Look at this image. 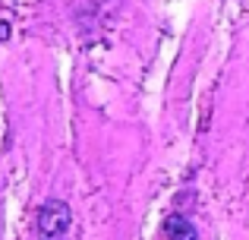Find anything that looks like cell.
<instances>
[{"mask_svg":"<svg viewBox=\"0 0 249 240\" xmlns=\"http://www.w3.org/2000/svg\"><path fill=\"white\" fill-rule=\"evenodd\" d=\"M73 228V212H70L67 203L60 199H51V203L41 205L38 212V234L41 240H63Z\"/></svg>","mask_w":249,"mask_h":240,"instance_id":"1","label":"cell"},{"mask_svg":"<svg viewBox=\"0 0 249 240\" xmlns=\"http://www.w3.org/2000/svg\"><path fill=\"white\" fill-rule=\"evenodd\" d=\"M164 234H167V240H199L196 228H193V224H189L183 215H170V218H167Z\"/></svg>","mask_w":249,"mask_h":240,"instance_id":"2","label":"cell"},{"mask_svg":"<svg viewBox=\"0 0 249 240\" xmlns=\"http://www.w3.org/2000/svg\"><path fill=\"white\" fill-rule=\"evenodd\" d=\"M6 38H10V25L0 22V41H6Z\"/></svg>","mask_w":249,"mask_h":240,"instance_id":"3","label":"cell"}]
</instances>
